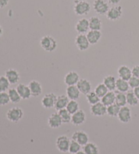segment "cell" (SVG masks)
<instances>
[{"mask_svg":"<svg viewBox=\"0 0 139 154\" xmlns=\"http://www.w3.org/2000/svg\"><path fill=\"white\" fill-rule=\"evenodd\" d=\"M40 45L46 51L52 52L57 49V42L52 37L46 35L40 39Z\"/></svg>","mask_w":139,"mask_h":154,"instance_id":"obj_1","label":"cell"},{"mask_svg":"<svg viewBox=\"0 0 139 154\" xmlns=\"http://www.w3.org/2000/svg\"><path fill=\"white\" fill-rule=\"evenodd\" d=\"M24 112L19 107H14V108L8 109L6 113L7 119L11 122L17 123L23 118Z\"/></svg>","mask_w":139,"mask_h":154,"instance_id":"obj_2","label":"cell"},{"mask_svg":"<svg viewBox=\"0 0 139 154\" xmlns=\"http://www.w3.org/2000/svg\"><path fill=\"white\" fill-rule=\"evenodd\" d=\"M71 140L66 135L59 136L56 141V146L57 149L61 153L69 152Z\"/></svg>","mask_w":139,"mask_h":154,"instance_id":"obj_3","label":"cell"},{"mask_svg":"<svg viewBox=\"0 0 139 154\" xmlns=\"http://www.w3.org/2000/svg\"><path fill=\"white\" fill-rule=\"evenodd\" d=\"M74 12L77 16L87 15L90 12L91 9V5L88 2L86 1L76 2H75Z\"/></svg>","mask_w":139,"mask_h":154,"instance_id":"obj_4","label":"cell"},{"mask_svg":"<svg viewBox=\"0 0 139 154\" xmlns=\"http://www.w3.org/2000/svg\"><path fill=\"white\" fill-rule=\"evenodd\" d=\"M93 9L98 14L104 15L107 14L109 10V6L105 0H95L93 3Z\"/></svg>","mask_w":139,"mask_h":154,"instance_id":"obj_5","label":"cell"},{"mask_svg":"<svg viewBox=\"0 0 139 154\" xmlns=\"http://www.w3.org/2000/svg\"><path fill=\"white\" fill-rule=\"evenodd\" d=\"M57 96L54 93H47L41 99V105L46 109H51L54 108Z\"/></svg>","mask_w":139,"mask_h":154,"instance_id":"obj_6","label":"cell"},{"mask_svg":"<svg viewBox=\"0 0 139 154\" xmlns=\"http://www.w3.org/2000/svg\"><path fill=\"white\" fill-rule=\"evenodd\" d=\"M75 44H76L77 49L80 51H86L90 47L87 36L85 34H79L77 35L75 39Z\"/></svg>","mask_w":139,"mask_h":154,"instance_id":"obj_7","label":"cell"},{"mask_svg":"<svg viewBox=\"0 0 139 154\" xmlns=\"http://www.w3.org/2000/svg\"><path fill=\"white\" fill-rule=\"evenodd\" d=\"M122 8L120 5H115L109 8V11L107 13V18L111 21H116L121 17Z\"/></svg>","mask_w":139,"mask_h":154,"instance_id":"obj_8","label":"cell"},{"mask_svg":"<svg viewBox=\"0 0 139 154\" xmlns=\"http://www.w3.org/2000/svg\"><path fill=\"white\" fill-rule=\"evenodd\" d=\"M118 118L122 123L126 124L130 122L132 120V112L129 107L126 106L120 108Z\"/></svg>","mask_w":139,"mask_h":154,"instance_id":"obj_9","label":"cell"},{"mask_svg":"<svg viewBox=\"0 0 139 154\" xmlns=\"http://www.w3.org/2000/svg\"><path fill=\"white\" fill-rule=\"evenodd\" d=\"M72 140L78 143L82 146H84L89 143V136L86 132L83 131H77L72 134Z\"/></svg>","mask_w":139,"mask_h":154,"instance_id":"obj_10","label":"cell"},{"mask_svg":"<svg viewBox=\"0 0 139 154\" xmlns=\"http://www.w3.org/2000/svg\"><path fill=\"white\" fill-rule=\"evenodd\" d=\"M90 113L94 116L101 117L107 114V106H105L101 101L90 107Z\"/></svg>","mask_w":139,"mask_h":154,"instance_id":"obj_11","label":"cell"},{"mask_svg":"<svg viewBox=\"0 0 139 154\" xmlns=\"http://www.w3.org/2000/svg\"><path fill=\"white\" fill-rule=\"evenodd\" d=\"M79 80L78 73L76 71H71L65 76L64 82L67 86H73V85H77Z\"/></svg>","mask_w":139,"mask_h":154,"instance_id":"obj_12","label":"cell"},{"mask_svg":"<svg viewBox=\"0 0 139 154\" xmlns=\"http://www.w3.org/2000/svg\"><path fill=\"white\" fill-rule=\"evenodd\" d=\"M5 76L6 77L10 85L17 84L21 79L18 71L14 68H10L5 71Z\"/></svg>","mask_w":139,"mask_h":154,"instance_id":"obj_13","label":"cell"},{"mask_svg":"<svg viewBox=\"0 0 139 154\" xmlns=\"http://www.w3.org/2000/svg\"><path fill=\"white\" fill-rule=\"evenodd\" d=\"M86 119L85 112L82 109H79L76 113L72 114L71 123L75 126H79L84 123Z\"/></svg>","mask_w":139,"mask_h":154,"instance_id":"obj_14","label":"cell"},{"mask_svg":"<svg viewBox=\"0 0 139 154\" xmlns=\"http://www.w3.org/2000/svg\"><path fill=\"white\" fill-rule=\"evenodd\" d=\"M63 122L58 112H54L50 116L48 119V125L51 128H58L62 125Z\"/></svg>","mask_w":139,"mask_h":154,"instance_id":"obj_15","label":"cell"},{"mask_svg":"<svg viewBox=\"0 0 139 154\" xmlns=\"http://www.w3.org/2000/svg\"><path fill=\"white\" fill-rule=\"evenodd\" d=\"M76 86L78 88L79 91L83 95H87L92 91V84L87 79H82L77 82Z\"/></svg>","mask_w":139,"mask_h":154,"instance_id":"obj_16","label":"cell"},{"mask_svg":"<svg viewBox=\"0 0 139 154\" xmlns=\"http://www.w3.org/2000/svg\"><path fill=\"white\" fill-rule=\"evenodd\" d=\"M28 86L29 87L31 93V95L33 97H38V96H40L42 93L43 88L41 87L40 82H38L37 81H35V80L31 81L29 82Z\"/></svg>","mask_w":139,"mask_h":154,"instance_id":"obj_17","label":"cell"},{"mask_svg":"<svg viewBox=\"0 0 139 154\" xmlns=\"http://www.w3.org/2000/svg\"><path fill=\"white\" fill-rule=\"evenodd\" d=\"M75 28L79 34H85L86 32H88V30L90 29L89 20L85 18H81L77 21Z\"/></svg>","mask_w":139,"mask_h":154,"instance_id":"obj_18","label":"cell"},{"mask_svg":"<svg viewBox=\"0 0 139 154\" xmlns=\"http://www.w3.org/2000/svg\"><path fill=\"white\" fill-rule=\"evenodd\" d=\"M16 89L17 90L19 95H20L22 100H29L32 96L30 89L28 85H26L23 83L18 84Z\"/></svg>","mask_w":139,"mask_h":154,"instance_id":"obj_19","label":"cell"},{"mask_svg":"<svg viewBox=\"0 0 139 154\" xmlns=\"http://www.w3.org/2000/svg\"><path fill=\"white\" fill-rule=\"evenodd\" d=\"M118 75L119 79L128 81L130 79L132 76V70L126 65H122L119 66L118 70Z\"/></svg>","mask_w":139,"mask_h":154,"instance_id":"obj_20","label":"cell"},{"mask_svg":"<svg viewBox=\"0 0 139 154\" xmlns=\"http://www.w3.org/2000/svg\"><path fill=\"white\" fill-rule=\"evenodd\" d=\"M66 96L70 100H77L80 97L81 92L79 91L76 85L73 86H68L66 89Z\"/></svg>","mask_w":139,"mask_h":154,"instance_id":"obj_21","label":"cell"},{"mask_svg":"<svg viewBox=\"0 0 139 154\" xmlns=\"http://www.w3.org/2000/svg\"><path fill=\"white\" fill-rule=\"evenodd\" d=\"M69 101H70V100H69L66 95H60L58 96L54 106L55 109L59 111L60 109H65Z\"/></svg>","mask_w":139,"mask_h":154,"instance_id":"obj_22","label":"cell"},{"mask_svg":"<svg viewBox=\"0 0 139 154\" xmlns=\"http://www.w3.org/2000/svg\"><path fill=\"white\" fill-rule=\"evenodd\" d=\"M87 38L90 45H95L99 42L102 37V33L101 31H92L88 32Z\"/></svg>","mask_w":139,"mask_h":154,"instance_id":"obj_23","label":"cell"},{"mask_svg":"<svg viewBox=\"0 0 139 154\" xmlns=\"http://www.w3.org/2000/svg\"><path fill=\"white\" fill-rule=\"evenodd\" d=\"M89 26L92 31H101L102 26V21L98 16H92L89 19Z\"/></svg>","mask_w":139,"mask_h":154,"instance_id":"obj_24","label":"cell"},{"mask_svg":"<svg viewBox=\"0 0 139 154\" xmlns=\"http://www.w3.org/2000/svg\"><path fill=\"white\" fill-rule=\"evenodd\" d=\"M116 81L117 80L113 76L108 75L103 79V84L109 91H113L116 89Z\"/></svg>","mask_w":139,"mask_h":154,"instance_id":"obj_25","label":"cell"},{"mask_svg":"<svg viewBox=\"0 0 139 154\" xmlns=\"http://www.w3.org/2000/svg\"><path fill=\"white\" fill-rule=\"evenodd\" d=\"M128 82L121 79H118L116 81V89L118 92L127 93L130 89Z\"/></svg>","mask_w":139,"mask_h":154,"instance_id":"obj_26","label":"cell"},{"mask_svg":"<svg viewBox=\"0 0 139 154\" xmlns=\"http://www.w3.org/2000/svg\"><path fill=\"white\" fill-rule=\"evenodd\" d=\"M101 102L105 106H109L115 102V93L113 91H109L104 97L101 98Z\"/></svg>","mask_w":139,"mask_h":154,"instance_id":"obj_27","label":"cell"},{"mask_svg":"<svg viewBox=\"0 0 139 154\" xmlns=\"http://www.w3.org/2000/svg\"><path fill=\"white\" fill-rule=\"evenodd\" d=\"M83 151L86 154H99V149L94 143H88L83 146Z\"/></svg>","mask_w":139,"mask_h":154,"instance_id":"obj_28","label":"cell"},{"mask_svg":"<svg viewBox=\"0 0 139 154\" xmlns=\"http://www.w3.org/2000/svg\"><path fill=\"white\" fill-rule=\"evenodd\" d=\"M8 95H9L10 102L12 103H18L21 101L22 100L20 95L18 93L17 90L15 88H12V89H9L8 91Z\"/></svg>","mask_w":139,"mask_h":154,"instance_id":"obj_29","label":"cell"},{"mask_svg":"<svg viewBox=\"0 0 139 154\" xmlns=\"http://www.w3.org/2000/svg\"><path fill=\"white\" fill-rule=\"evenodd\" d=\"M126 100L127 104H128L130 106H136L139 103V100L136 97L133 91H128L126 93Z\"/></svg>","mask_w":139,"mask_h":154,"instance_id":"obj_30","label":"cell"},{"mask_svg":"<svg viewBox=\"0 0 139 154\" xmlns=\"http://www.w3.org/2000/svg\"><path fill=\"white\" fill-rule=\"evenodd\" d=\"M117 105L120 107L126 106L127 104V100H126V95L124 93L118 92L115 93V102Z\"/></svg>","mask_w":139,"mask_h":154,"instance_id":"obj_31","label":"cell"},{"mask_svg":"<svg viewBox=\"0 0 139 154\" xmlns=\"http://www.w3.org/2000/svg\"><path fill=\"white\" fill-rule=\"evenodd\" d=\"M86 100L90 105L92 106L101 101V98L96 94L94 91H90L86 95Z\"/></svg>","mask_w":139,"mask_h":154,"instance_id":"obj_32","label":"cell"},{"mask_svg":"<svg viewBox=\"0 0 139 154\" xmlns=\"http://www.w3.org/2000/svg\"><path fill=\"white\" fill-rule=\"evenodd\" d=\"M58 112L60 115L63 123L68 124V123L71 122L72 115L69 113V112L67 111V109H66V108L60 109V110L58 111Z\"/></svg>","mask_w":139,"mask_h":154,"instance_id":"obj_33","label":"cell"},{"mask_svg":"<svg viewBox=\"0 0 139 154\" xmlns=\"http://www.w3.org/2000/svg\"><path fill=\"white\" fill-rule=\"evenodd\" d=\"M109 91L108 90L107 87L103 83H100L95 87L94 89V92L96 93V94L99 96L100 98H102V97L107 94Z\"/></svg>","mask_w":139,"mask_h":154,"instance_id":"obj_34","label":"cell"},{"mask_svg":"<svg viewBox=\"0 0 139 154\" xmlns=\"http://www.w3.org/2000/svg\"><path fill=\"white\" fill-rule=\"evenodd\" d=\"M66 109L71 115L77 112L79 109V106L76 100H70L69 101Z\"/></svg>","mask_w":139,"mask_h":154,"instance_id":"obj_35","label":"cell"},{"mask_svg":"<svg viewBox=\"0 0 139 154\" xmlns=\"http://www.w3.org/2000/svg\"><path fill=\"white\" fill-rule=\"evenodd\" d=\"M119 110H120V107L116 103H113L107 107V114L111 117H118Z\"/></svg>","mask_w":139,"mask_h":154,"instance_id":"obj_36","label":"cell"},{"mask_svg":"<svg viewBox=\"0 0 139 154\" xmlns=\"http://www.w3.org/2000/svg\"><path fill=\"white\" fill-rule=\"evenodd\" d=\"M10 83L5 76H0V92H6L9 90Z\"/></svg>","mask_w":139,"mask_h":154,"instance_id":"obj_37","label":"cell"},{"mask_svg":"<svg viewBox=\"0 0 139 154\" xmlns=\"http://www.w3.org/2000/svg\"><path fill=\"white\" fill-rule=\"evenodd\" d=\"M82 147V145H79L78 143L71 139L70 143V146H69V152L71 154L76 153L77 152H79V151H81Z\"/></svg>","mask_w":139,"mask_h":154,"instance_id":"obj_38","label":"cell"},{"mask_svg":"<svg viewBox=\"0 0 139 154\" xmlns=\"http://www.w3.org/2000/svg\"><path fill=\"white\" fill-rule=\"evenodd\" d=\"M10 102V100L8 93L6 92H0V106H6Z\"/></svg>","mask_w":139,"mask_h":154,"instance_id":"obj_39","label":"cell"},{"mask_svg":"<svg viewBox=\"0 0 139 154\" xmlns=\"http://www.w3.org/2000/svg\"><path fill=\"white\" fill-rule=\"evenodd\" d=\"M128 82L130 87L132 88L133 89H134L135 88H137L139 87V79L134 76H132Z\"/></svg>","mask_w":139,"mask_h":154,"instance_id":"obj_40","label":"cell"},{"mask_svg":"<svg viewBox=\"0 0 139 154\" xmlns=\"http://www.w3.org/2000/svg\"><path fill=\"white\" fill-rule=\"evenodd\" d=\"M132 76H134L137 78L139 79V65L135 66L132 68Z\"/></svg>","mask_w":139,"mask_h":154,"instance_id":"obj_41","label":"cell"},{"mask_svg":"<svg viewBox=\"0 0 139 154\" xmlns=\"http://www.w3.org/2000/svg\"><path fill=\"white\" fill-rule=\"evenodd\" d=\"M9 0H0V8H4L8 5Z\"/></svg>","mask_w":139,"mask_h":154,"instance_id":"obj_42","label":"cell"},{"mask_svg":"<svg viewBox=\"0 0 139 154\" xmlns=\"http://www.w3.org/2000/svg\"><path fill=\"white\" fill-rule=\"evenodd\" d=\"M121 0H107V2L113 5H117L118 4L119 2H120Z\"/></svg>","mask_w":139,"mask_h":154,"instance_id":"obj_43","label":"cell"},{"mask_svg":"<svg viewBox=\"0 0 139 154\" xmlns=\"http://www.w3.org/2000/svg\"><path fill=\"white\" fill-rule=\"evenodd\" d=\"M133 91H134L136 97H137L138 100H139V87L137 88H135L134 89H133Z\"/></svg>","mask_w":139,"mask_h":154,"instance_id":"obj_44","label":"cell"},{"mask_svg":"<svg viewBox=\"0 0 139 154\" xmlns=\"http://www.w3.org/2000/svg\"><path fill=\"white\" fill-rule=\"evenodd\" d=\"M3 33H4V30H3L2 26L1 25V24H0V37L2 36Z\"/></svg>","mask_w":139,"mask_h":154,"instance_id":"obj_45","label":"cell"},{"mask_svg":"<svg viewBox=\"0 0 139 154\" xmlns=\"http://www.w3.org/2000/svg\"><path fill=\"white\" fill-rule=\"evenodd\" d=\"M75 154H86V153L83 152V151H79V152H77V153H75Z\"/></svg>","mask_w":139,"mask_h":154,"instance_id":"obj_46","label":"cell"},{"mask_svg":"<svg viewBox=\"0 0 139 154\" xmlns=\"http://www.w3.org/2000/svg\"><path fill=\"white\" fill-rule=\"evenodd\" d=\"M82 1H86V0H75V2H82Z\"/></svg>","mask_w":139,"mask_h":154,"instance_id":"obj_47","label":"cell"}]
</instances>
